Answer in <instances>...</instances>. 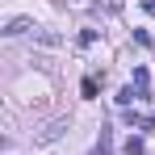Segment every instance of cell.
I'll return each instance as SVG.
<instances>
[{
    "label": "cell",
    "instance_id": "obj_5",
    "mask_svg": "<svg viewBox=\"0 0 155 155\" xmlns=\"http://www.w3.org/2000/svg\"><path fill=\"white\" fill-rule=\"evenodd\" d=\"M122 151H126V155H143V138H126Z\"/></svg>",
    "mask_w": 155,
    "mask_h": 155
},
{
    "label": "cell",
    "instance_id": "obj_4",
    "mask_svg": "<svg viewBox=\"0 0 155 155\" xmlns=\"http://www.w3.org/2000/svg\"><path fill=\"white\" fill-rule=\"evenodd\" d=\"M138 97H143V92L130 84V88H122V92H117V105H130V101H138Z\"/></svg>",
    "mask_w": 155,
    "mask_h": 155
},
{
    "label": "cell",
    "instance_id": "obj_3",
    "mask_svg": "<svg viewBox=\"0 0 155 155\" xmlns=\"http://www.w3.org/2000/svg\"><path fill=\"white\" fill-rule=\"evenodd\" d=\"M80 92H84V101H97V76H84Z\"/></svg>",
    "mask_w": 155,
    "mask_h": 155
},
{
    "label": "cell",
    "instance_id": "obj_1",
    "mask_svg": "<svg viewBox=\"0 0 155 155\" xmlns=\"http://www.w3.org/2000/svg\"><path fill=\"white\" fill-rule=\"evenodd\" d=\"M34 21H29V17H17V21H8V25H4V34H8V38H13V34H34Z\"/></svg>",
    "mask_w": 155,
    "mask_h": 155
},
{
    "label": "cell",
    "instance_id": "obj_7",
    "mask_svg": "<svg viewBox=\"0 0 155 155\" xmlns=\"http://www.w3.org/2000/svg\"><path fill=\"white\" fill-rule=\"evenodd\" d=\"M143 8H147V13H151V17H155V0H143Z\"/></svg>",
    "mask_w": 155,
    "mask_h": 155
},
{
    "label": "cell",
    "instance_id": "obj_6",
    "mask_svg": "<svg viewBox=\"0 0 155 155\" xmlns=\"http://www.w3.org/2000/svg\"><path fill=\"white\" fill-rule=\"evenodd\" d=\"M97 42V29H80V46H92Z\"/></svg>",
    "mask_w": 155,
    "mask_h": 155
},
{
    "label": "cell",
    "instance_id": "obj_2",
    "mask_svg": "<svg viewBox=\"0 0 155 155\" xmlns=\"http://www.w3.org/2000/svg\"><path fill=\"white\" fill-rule=\"evenodd\" d=\"M147 84H151V71H147V67H134V88H138L143 97H147Z\"/></svg>",
    "mask_w": 155,
    "mask_h": 155
}]
</instances>
